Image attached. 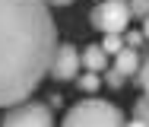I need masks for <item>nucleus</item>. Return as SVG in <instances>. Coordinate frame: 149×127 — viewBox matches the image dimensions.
Listing matches in <instances>:
<instances>
[{
  "label": "nucleus",
  "mask_w": 149,
  "mask_h": 127,
  "mask_svg": "<svg viewBox=\"0 0 149 127\" xmlns=\"http://www.w3.org/2000/svg\"><path fill=\"white\" fill-rule=\"evenodd\" d=\"M57 48L48 0H0V108L22 105L38 89Z\"/></svg>",
  "instance_id": "nucleus-1"
},
{
  "label": "nucleus",
  "mask_w": 149,
  "mask_h": 127,
  "mask_svg": "<svg viewBox=\"0 0 149 127\" xmlns=\"http://www.w3.org/2000/svg\"><path fill=\"white\" fill-rule=\"evenodd\" d=\"M60 127H127V121L118 105H111L105 98H83V102L70 105Z\"/></svg>",
  "instance_id": "nucleus-2"
},
{
  "label": "nucleus",
  "mask_w": 149,
  "mask_h": 127,
  "mask_svg": "<svg viewBox=\"0 0 149 127\" xmlns=\"http://www.w3.org/2000/svg\"><path fill=\"white\" fill-rule=\"evenodd\" d=\"M133 19V10H130V0H98L95 10H92L89 22L92 29L105 32V35H114V32H124L127 22Z\"/></svg>",
  "instance_id": "nucleus-3"
},
{
  "label": "nucleus",
  "mask_w": 149,
  "mask_h": 127,
  "mask_svg": "<svg viewBox=\"0 0 149 127\" xmlns=\"http://www.w3.org/2000/svg\"><path fill=\"white\" fill-rule=\"evenodd\" d=\"M0 127H54V114L45 102H22L6 108Z\"/></svg>",
  "instance_id": "nucleus-4"
},
{
  "label": "nucleus",
  "mask_w": 149,
  "mask_h": 127,
  "mask_svg": "<svg viewBox=\"0 0 149 127\" xmlns=\"http://www.w3.org/2000/svg\"><path fill=\"white\" fill-rule=\"evenodd\" d=\"M79 67H83V54L67 41V45H60L57 54H54V63H51V80H60V83H67V80H76V73H79Z\"/></svg>",
  "instance_id": "nucleus-5"
},
{
  "label": "nucleus",
  "mask_w": 149,
  "mask_h": 127,
  "mask_svg": "<svg viewBox=\"0 0 149 127\" xmlns=\"http://www.w3.org/2000/svg\"><path fill=\"white\" fill-rule=\"evenodd\" d=\"M83 67L92 70V73H102V70L108 67V51H105L102 45H89V48L83 51Z\"/></svg>",
  "instance_id": "nucleus-6"
},
{
  "label": "nucleus",
  "mask_w": 149,
  "mask_h": 127,
  "mask_svg": "<svg viewBox=\"0 0 149 127\" xmlns=\"http://www.w3.org/2000/svg\"><path fill=\"white\" fill-rule=\"evenodd\" d=\"M114 57H118L114 67H118L124 76H136V73H140V67H143V63H140V54H136V48H124V51L114 54Z\"/></svg>",
  "instance_id": "nucleus-7"
},
{
  "label": "nucleus",
  "mask_w": 149,
  "mask_h": 127,
  "mask_svg": "<svg viewBox=\"0 0 149 127\" xmlns=\"http://www.w3.org/2000/svg\"><path fill=\"white\" fill-rule=\"evenodd\" d=\"M76 86L83 89V92H98V86H102V80H98V73H83V76H76Z\"/></svg>",
  "instance_id": "nucleus-8"
},
{
  "label": "nucleus",
  "mask_w": 149,
  "mask_h": 127,
  "mask_svg": "<svg viewBox=\"0 0 149 127\" xmlns=\"http://www.w3.org/2000/svg\"><path fill=\"white\" fill-rule=\"evenodd\" d=\"M102 48H105L108 54H120V51L127 48V41H120V35L114 32V35H105V41H102Z\"/></svg>",
  "instance_id": "nucleus-9"
},
{
  "label": "nucleus",
  "mask_w": 149,
  "mask_h": 127,
  "mask_svg": "<svg viewBox=\"0 0 149 127\" xmlns=\"http://www.w3.org/2000/svg\"><path fill=\"white\" fill-rule=\"evenodd\" d=\"M124 80H127V76L120 73L118 67H111V70H105V83H108L111 89H120V86H124Z\"/></svg>",
  "instance_id": "nucleus-10"
},
{
  "label": "nucleus",
  "mask_w": 149,
  "mask_h": 127,
  "mask_svg": "<svg viewBox=\"0 0 149 127\" xmlns=\"http://www.w3.org/2000/svg\"><path fill=\"white\" fill-rule=\"evenodd\" d=\"M136 86L143 89V95L149 98V57H146V63L140 67V73H136Z\"/></svg>",
  "instance_id": "nucleus-11"
},
{
  "label": "nucleus",
  "mask_w": 149,
  "mask_h": 127,
  "mask_svg": "<svg viewBox=\"0 0 149 127\" xmlns=\"http://www.w3.org/2000/svg\"><path fill=\"white\" fill-rule=\"evenodd\" d=\"M133 114H136V118H143V121H146V127H149V98H146V95L133 105Z\"/></svg>",
  "instance_id": "nucleus-12"
},
{
  "label": "nucleus",
  "mask_w": 149,
  "mask_h": 127,
  "mask_svg": "<svg viewBox=\"0 0 149 127\" xmlns=\"http://www.w3.org/2000/svg\"><path fill=\"white\" fill-rule=\"evenodd\" d=\"M130 10H133V16L146 19L149 16V0H130Z\"/></svg>",
  "instance_id": "nucleus-13"
},
{
  "label": "nucleus",
  "mask_w": 149,
  "mask_h": 127,
  "mask_svg": "<svg viewBox=\"0 0 149 127\" xmlns=\"http://www.w3.org/2000/svg\"><path fill=\"white\" fill-rule=\"evenodd\" d=\"M124 41H127V48H140V45L146 41V35H143V32H127Z\"/></svg>",
  "instance_id": "nucleus-14"
},
{
  "label": "nucleus",
  "mask_w": 149,
  "mask_h": 127,
  "mask_svg": "<svg viewBox=\"0 0 149 127\" xmlns=\"http://www.w3.org/2000/svg\"><path fill=\"white\" fill-rule=\"evenodd\" d=\"M127 127H146V121H143V118H136V114H133V121H127Z\"/></svg>",
  "instance_id": "nucleus-15"
},
{
  "label": "nucleus",
  "mask_w": 149,
  "mask_h": 127,
  "mask_svg": "<svg viewBox=\"0 0 149 127\" xmlns=\"http://www.w3.org/2000/svg\"><path fill=\"white\" fill-rule=\"evenodd\" d=\"M48 3H51V6H70L73 0H48Z\"/></svg>",
  "instance_id": "nucleus-16"
},
{
  "label": "nucleus",
  "mask_w": 149,
  "mask_h": 127,
  "mask_svg": "<svg viewBox=\"0 0 149 127\" xmlns=\"http://www.w3.org/2000/svg\"><path fill=\"white\" fill-rule=\"evenodd\" d=\"M143 35H146V41H149V16L143 19Z\"/></svg>",
  "instance_id": "nucleus-17"
}]
</instances>
